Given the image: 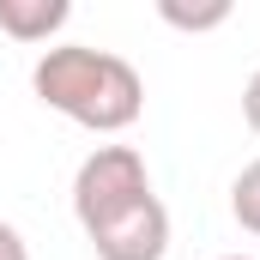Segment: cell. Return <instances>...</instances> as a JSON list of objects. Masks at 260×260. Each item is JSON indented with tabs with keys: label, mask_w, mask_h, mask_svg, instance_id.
Instances as JSON below:
<instances>
[{
	"label": "cell",
	"mask_w": 260,
	"mask_h": 260,
	"mask_svg": "<svg viewBox=\"0 0 260 260\" xmlns=\"http://www.w3.org/2000/svg\"><path fill=\"white\" fill-rule=\"evenodd\" d=\"M230 212H236V224L248 236H260V157L242 164V176L230 182Z\"/></svg>",
	"instance_id": "cell-6"
},
{
	"label": "cell",
	"mask_w": 260,
	"mask_h": 260,
	"mask_svg": "<svg viewBox=\"0 0 260 260\" xmlns=\"http://www.w3.org/2000/svg\"><path fill=\"white\" fill-rule=\"evenodd\" d=\"M30 91L43 109L67 115L91 133H127L145 115V79L127 55L91 49V43H55L30 67Z\"/></svg>",
	"instance_id": "cell-1"
},
{
	"label": "cell",
	"mask_w": 260,
	"mask_h": 260,
	"mask_svg": "<svg viewBox=\"0 0 260 260\" xmlns=\"http://www.w3.org/2000/svg\"><path fill=\"white\" fill-rule=\"evenodd\" d=\"M157 18L164 24H176V30H218V24H230V0H212V6H182V0H157Z\"/></svg>",
	"instance_id": "cell-5"
},
{
	"label": "cell",
	"mask_w": 260,
	"mask_h": 260,
	"mask_svg": "<svg viewBox=\"0 0 260 260\" xmlns=\"http://www.w3.org/2000/svg\"><path fill=\"white\" fill-rule=\"evenodd\" d=\"M224 260H254V254H224Z\"/></svg>",
	"instance_id": "cell-9"
},
{
	"label": "cell",
	"mask_w": 260,
	"mask_h": 260,
	"mask_svg": "<svg viewBox=\"0 0 260 260\" xmlns=\"http://www.w3.org/2000/svg\"><path fill=\"white\" fill-rule=\"evenodd\" d=\"M242 115H248V127L260 133V73L248 79V85H242Z\"/></svg>",
	"instance_id": "cell-8"
},
{
	"label": "cell",
	"mask_w": 260,
	"mask_h": 260,
	"mask_svg": "<svg viewBox=\"0 0 260 260\" xmlns=\"http://www.w3.org/2000/svg\"><path fill=\"white\" fill-rule=\"evenodd\" d=\"M139 194H151V176H145V157L133 145H97L73 170V218H79V230H91L97 218L121 212Z\"/></svg>",
	"instance_id": "cell-2"
},
{
	"label": "cell",
	"mask_w": 260,
	"mask_h": 260,
	"mask_svg": "<svg viewBox=\"0 0 260 260\" xmlns=\"http://www.w3.org/2000/svg\"><path fill=\"white\" fill-rule=\"evenodd\" d=\"M85 242L97 260H164L170 254V206L157 194H139L121 212L97 218L85 230Z\"/></svg>",
	"instance_id": "cell-3"
},
{
	"label": "cell",
	"mask_w": 260,
	"mask_h": 260,
	"mask_svg": "<svg viewBox=\"0 0 260 260\" xmlns=\"http://www.w3.org/2000/svg\"><path fill=\"white\" fill-rule=\"evenodd\" d=\"M0 260H30V242H24L6 218H0Z\"/></svg>",
	"instance_id": "cell-7"
},
{
	"label": "cell",
	"mask_w": 260,
	"mask_h": 260,
	"mask_svg": "<svg viewBox=\"0 0 260 260\" xmlns=\"http://www.w3.org/2000/svg\"><path fill=\"white\" fill-rule=\"evenodd\" d=\"M67 18H73L67 0H0V37L12 43H49Z\"/></svg>",
	"instance_id": "cell-4"
}]
</instances>
